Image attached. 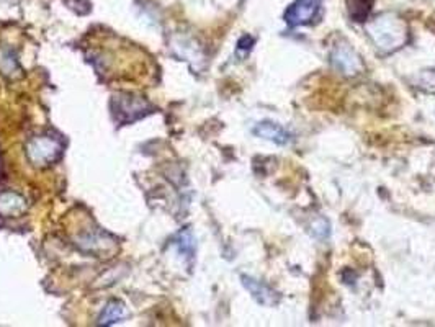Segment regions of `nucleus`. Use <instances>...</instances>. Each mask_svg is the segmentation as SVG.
<instances>
[{"instance_id":"1","label":"nucleus","mask_w":435,"mask_h":327,"mask_svg":"<svg viewBox=\"0 0 435 327\" xmlns=\"http://www.w3.org/2000/svg\"><path fill=\"white\" fill-rule=\"evenodd\" d=\"M368 34L380 51L389 53L408 41V27L396 15H383L368 27Z\"/></svg>"},{"instance_id":"2","label":"nucleus","mask_w":435,"mask_h":327,"mask_svg":"<svg viewBox=\"0 0 435 327\" xmlns=\"http://www.w3.org/2000/svg\"><path fill=\"white\" fill-rule=\"evenodd\" d=\"M25 151H27L28 161L32 162L33 166L48 167L61 159L64 146L58 138L44 135L29 140L27 147H25Z\"/></svg>"},{"instance_id":"3","label":"nucleus","mask_w":435,"mask_h":327,"mask_svg":"<svg viewBox=\"0 0 435 327\" xmlns=\"http://www.w3.org/2000/svg\"><path fill=\"white\" fill-rule=\"evenodd\" d=\"M152 112V107L145 98L133 95H118L115 97V118L123 125L133 123L140 118L146 116Z\"/></svg>"},{"instance_id":"4","label":"nucleus","mask_w":435,"mask_h":327,"mask_svg":"<svg viewBox=\"0 0 435 327\" xmlns=\"http://www.w3.org/2000/svg\"><path fill=\"white\" fill-rule=\"evenodd\" d=\"M323 0H296L285 12V22L290 27H303L316 18Z\"/></svg>"},{"instance_id":"5","label":"nucleus","mask_w":435,"mask_h":327,"mask_svg":"<svg viewBox=\"0 0 435 327\" xmlns=\"http://www.w3.org/2000/svg\"><path fill=\"white\" fill-rule=\"evenodd\" d=\"M241 280H242V285H244V288L249 291V293L252 295V298H254L257 303L262 305V306H275L279 305V293L276 291H274L270 288V286H267L265 283H262V281L252 279V276L249 275H241Z\"/></svg>"},{"instance_id":"6","label":"nucleus","mask_w":435,"mask_h":327,"mask_svg":"<svg viewBox=\"0 0 435 327\" xmlns=\"http://www.w3.org/2000/svg\"><path fill=\"white\" fill-rule=\"evenodd\" d=\"M252 133H254L255 136L262 138V140L272 141V142H275V145H280V146L288 145V142L291 141L290 133L286 131L283 126L276 125V123H274V121L257 123L254 130H252Z\"/></svg>"},{"instance_id":"7","label":"nucleus","mask_w":435,"mask_h":327,"mask_svg":"<svg viewBox=\"0 0 435 327\" xmlns=\"http://www.w3.org/2000/svg\"><path fill=\"white\" fill-rule=\"evenodd\" d=\"M27 211V200L25 196L15 192L0 193V215L4 218H15Z\"/></svg>"},{"instance_id":"8","label":"nucleus","mask_w":435,"mask_h":327,"mask_svg":"<svg viewBox=\"0 0 435 327\" xmlns=\"http://www.w3.org/2000/svg\"><path fill=\"white\" fill-rule=\"evenodd\" d=\"M333 62L334 66L340 69V71L354 76L360 71V59L352 49L347 46H339L333 54Z\"/></svg>"},{"instance_id":"9","label":"nucleus","mask_w":435,"mask_h":327,"mask_svg":"<svg viewBox=\"0 0 435 327\" xmlns=\"http://www.w3.org/2000/svg\"><path fill=\"white\" fill-rule=\"evenodd\" d=\"M126 318V306L121 301L113 300L105 306L103 313L98 318V324L100 326H113L120 323L121 319Z\"/></svg>"},{"instance_id":"10","label":"nucleus","mask_w":435,"mask_h":327,"mask_svg":"<svg viewBox=\"0 0 435 327\" xmlns=\"http://www.w3.org/2000/svg\"><path fill=\"white\" fill-rule=\"evenodd\" d=\"M0 72L7 77L20 76L22 69H20L17 53L12 48H0Z\"/></svg>"},{"instance_id":"11","label":"nucleus","mask_w":435,"mask_h":327,"mask_svg":"<svg viewBox=\"0 0 435 327\" xmlns=\"http://www.w3.org/2000/svg\"><path fill=\"white\" fill-rule=\"evenodd\" d=\"M174 246L179 249V252L187 259H194L195 255V237L192 234L189 227H185L184 231H180L179 234L174 237Z\"/></svg>"},{"instance_id":"12","label":"nucleus","mask_w":435,"mask_h":327,"mask_svg":"<svg viewBox=\"0 0 435 327\" xmlns=\"http://www.w3.org/2000/svg\"><path fill=\"white\" fill-rule=\"evenodd\" d=\"M373 0H347V8L354 22H365L372 12Z\"/></svg>"},{"instance_id":"13","label":"nucleus","mask_w":435,"mask_h":327,"mask_svg":"<svg viewBox=\"0 0 435 327\" xmlns=\"http://www.w3.org/2000/svg\"><path fill=\"white\" fill-rule=\"evenodd\" d=\"M254 38L252 36H242L239 41H237V51H244V53H249L252 51V48H254Z\"/></svg>"}]
</instances>
